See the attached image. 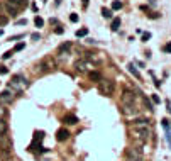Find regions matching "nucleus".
Masks as SVG:
<instances>
[{
	"label": "nucleus",
	"instance_id": "4c0bfd02",
	"mask_svg": "<svg viewBox=\"0 0 171 161\" xmlns=\"http://www.w3.org/2000/svg\"><path fill=\"white\" fill-rule=\"evenodd\" d=\"M83 3H85V5H87V3H88V0H83Z\"/></svg>",
	"mask_w": 171,
	"mask_h": 161
},
{
	"label": "nucleus",
	"instance_id": "e433bc0d",
	"mask_svg": "<svg viewBox=\"0 0 171 161\" xmlns=\"http://www.w3.org/2000/svg\"><path fill=\"white\" fill-rule=\"evenodd\" d=\"M9 161H20V160H15V158H10Z\"/></svg>",
	"mask_w": 171,
	"mask_h": 161
},
{
	"label": "nucleus",
	"instance_id": "6e6552de",
	"mask_svg": "<svg viewBox=\"0 0 171 161\" xmlns=\"http://www.w3.org/2000/svg\"><path fill=\"white\" fill-rule=\"evenodd\" d=\"M122 112H124L125 115H137V114H139V109L136 107V103H134V105H122Z\"/></svg>",
	"mask_w": 171,
	"mask_h": 161
},
{
	"label": "nucleus",
	"instance_id": "58836bf2",
	"mask_svg": "<svg viewBox=\"0 0 171 161\" xmlns=\"http://www.w3.org/2000/svg\"><path fill=\"white\" fill-rule=\"evenodd\" d=\"M2 34H3V31H2V29H0V36H2Z\"/></svg>",
	"mask_w": 171,
	"mask_h": 161
},
{
	"label": "nucleus",
	"instance_id": "412c9836",
	"mask_svg": "<svg viewBox=\"0 0 171 161\" xmlns=\"http://www.w3.org/2000/svg\"><path fill=\"white\" fill-rule=\"evenodd\" d=\"M112 9H114V10L122 9V2H119V0H114V2H112Z\"/></svg>",
	"mask_w": 171,
	"mask_h": 161
},
{
	"label": "nucleus",
	"instance_id": "7ed1b4c3",
	"mask_svg": "<svg viewBox=\"0 0 171 161\" xmlns=\"http://www.w3.org/2000/svg\"><path fill=\"white\" fill-rule=\"evenodd\" d=\"M124 154H125V158L129 161H142L144 160V156H142V151L139 149V148H125V151H124Z\"/></svg>",
	"mask_w": 171,
	"mask_h": 161
},
{
	"label": "nucleus",
	"instance_id": "4be33fe9",
	"mask_svg": "<svg viewBox=\"0 0 171 161\" xmlns=\"http://www.w3.org/2000/svg\"><path fill=\"white\" fill-rule=\"evenodd\" d=\"M87 34H88V31L87 29H78L76 31V37H85Z\"/></svg>",
	"mask_w": 171,
	"mask_h": 161
},
{
	"label": "nucleus",
	"instance_id": "f3484780",
	"mask_svg": "<svg viewBox=\"0 0 171 161\" xmlns=\"http://www.w3.org/2000/svg\"><path fill=\"white\" fill-rule=\"evenodd\" d=\"M7 12H9L12 17H15V15H17V7H14V5L7 3Z\"/></svg>",
	"mask_w": 171,
	"mask_h": 161
},
{
	"label": "nucleus",
	"instance_id": "bb28decb",
	"mask_svg": "<svg viewBox=\"0 0 171 161\" xmlns=\"http://www.w3.org/2000/svg\"><path fill=\"white\" fill-rule=\"evenodd\" d=\"M9 73V68L7 66H0V75H7Z\"/></svg>",
	"mask_w": 171,
	"mask_h": 161
},
{
	"label": "nucleus",
	"instance_id": "4468645a",
	"mask_svg": "<svg viewBox=\"0 0 171 161\" xmlns=\"http://www.w3.org/2000/svg\"><path fill=\"white\" fill-rule=\"evenodd\" d=\"M127 68H129V71H131L132 75H134V76H136V78H137V80H141V73H139V71H137V68H136V66H134V65H129V66H127Z\"/></svg>",
	"mask_w": 171,
	"mask_h": 161
},
{
	"label": "nucleus",
	"instance_id": "c9c22d12",
	"mask_svg": "<svg viewBox=\"0 0 171 161\" xmlns=\"http://www.w3.org/2000/svg\"><path fill=\"white\" fill-rule=\"evenodd\" d=\"M22 37V34H19V36H14V37H10V41H15V39H20Z\"/></svg>",
	"mask_w": 171,
	"mask_h": 161
},
{
	"label": "nucleus",
	"instance_id": "a211bd4d",
	"mask_svg": "<svg viewBox=\"0 0 171 161\" xmlns=\"http://www.w3.org/2000/svg\"><path fill=\"white\" fill-rule=\"evenodd\" d=\"M120 27V19L119 17H115V19L112 20V31H117Z\"/></svg>",
	"mask_w": 171,
	"mask_h": 161
},
{
	"label": "nucleus",
	"instance_id": "dca6fc26",
	"mask_svg": "<svg viewBox=\"0 0 171 161\" xmlns=\"http://www.w3.org/2000/svg\"><path fill=\"white\" fill-rule=\"evenodd\" d=\"M100 73L98 71H90V80L91 81H100Z\"/></svg>",
	"mask_w": 171,
	"mask_h": 161
},
{
	"label": "nucleus",
	"instance_id": "ddd939ff",
	"mask_svg": "<svg viewBox=\"0 0 171 161\" xmlns=\"http://www.w3.org/2000/svg\"><path fill=\"white\" fill-rule=\"evenodd\" d=\"M149 122H147V119H136V121L132 122V127H146Z\"/></svg>",
	"mask_w": 171,
	"mask_h": 161
},
{
	"label": "nucleus",
	"instance_id": "cd10ccee",
	"mask_svg": "<svg viewBox=\"0 0 171 161\" xmlns=\"http://www.w3.org/2000/svg\"><path fill=\"white\" fill-rule=\"evenodd\" d=\"M70 20H71V22H78V14H71Z\"/></svg>",
	"mask_w": 171,
	"mask_h": 161
},
{
	"label": "nucleus",
	"instance_id": "f704fd0d",
	"mask_svg": "<svg viewBox=\"0 0 171 161\" xmlns=\"http://www.w3.org/2000/svg\"><path fill=\"white\" fill-rule=\"evenodd\" d=\"M17 24H19V26H24V24H27V20H26V19H20V20H17Z\"/></svg>",
	"mask_w": 171,
	"mask_h": 161
},
{
	"label": "nucleus",
	"instance_id": "423d86ee",
	"mask_svg": "<svg viewBox=\"0 0 171 161\" xmlns=\"http://www.w3.org/2000/svg\"><path fill=\"white\" fill-rule=\"evenodd\" d=\"M136 103V95L131 90L122 92V105H134Z\"/></svg>",
	"mask_w": 171,
	"mask_h": 161
},
{
	"label": "nucleus",
	"instance_id": "20e7f679",
	"mask_svg": "<svg viewBox=\"0 0 171 161\" xmlns=\"http://www.w3.org/2000/svg\"><path fill=\"white\" fill-rule=\"evenodd\" d=\"M132 131H134V137L136 139H139V141H147L149 139V136H151V131H149V126H146V127H132Z\"/></svg>",
	"mask_w": 171,
	"mask_h": 161
},
{
	"label": "nucleus",
	"instance_id": "2eb2a0df",
	"mask_svg": "<svg viewBox=\"0 0 171 161\" xmlns=\"http://www.w3.org/2000/svg\"><path fill=\"white\" fill-rule=\"evenodd\" d=\"M70 49H71V42H63L60 48H58V53H64V51L68 53Z\"/></svg>",
	"mask_w": 171,
	"mask_h": 161
},
{
	"label": "nucleus",
	"instance_id": "b1692460",
	"mask_svg": "<svg viewBox=\"0 0 171 161\" xmlns=\"http://www.w3.org/2000/svg\"><path fill=\"white\" fill-rule=\"evenodd\" d=\"M10 5H14V7H20L22 3H24V0H9Z\"/></svg>",
	"mask_w": 171,
	"mask_h": 161
},
{
	"label": "nucleus",
	"instance_id": "a878e982",
	"mask_svg": "<svg viewBox=\"0 0 171 161\" xmlns=\"http://www.w3.org/2000/svg\"><path fill=\"white\" fill-rule=\"evenodd\" d=\"M24 46H26L24 42H19V44H17V46L14 48V51H22V49H24Z\"/></svg>",
	"mask_w": 171,
	"mask_h": 161
},
{
	"label": "nucleus",
	"instance_id": "72a5a7b5",
	"mask_svg": "<svg viewBox=\"0 0 171 161\" xmlns=\"http://www.w3.org/2000/svg\"><path fill=\"white\" fill-rule=\"evenodd\" d=\"M152 102H154V103H159V97H158V95H152Z\"/></svg>",
	"mask_w": 171,
	"mask_h": 161
},
{
	"label": "nucleus",
	"instance_id": "7c9ffc66",
	"mask_svg": "<svg viewBox=\"0 0 171 161\" xmlns=\"http://www.w3.org/2000/svg\"><path fill=\"white\" fill-rule=\"evenodd\" d=\"M12 54H14V51H7V53L3 54V60H9V58L12 56Z\"/></svg>",
	"mask_w": 171,
	"mask_h": 161
},
{
	"label": "nucleus",
	"instance_id": "aec40b11",
	"mask_svg": "<svg viewBox=\"0 0 171 161\" xmlns=\"http://www.w3.org/2000/svg\"><path fill=\"white\" fill-rule=\"evenodd\" d=\"M34 24H36L37 27H42V26H44V19H42V17H39V15H36V19H34Z\"/></svg>",
	"mask_w": 171,
	"mask_h": 161
},
{
	"label": "nucleus",
	"instance_id": "393cba45",
	"mask_svg": "<svg viewBox=\"0 0 171 161\" xmlns=\"http://www.w3.org/2000/svg\"><path fill=\"white\" fill-rule=\"evenodd\" d=\"M9 22V17H5V15H0V26H5Z\"/></svg>",
	"mask_w": 171,
	"mask_h": 161
},
{
	"label": "nucleus",
	"instance_id": "f03ea898",
	"mask_svg": "<svg viewBox=\"0 0 171 161\" xmlns=\"http://www.w3.org/2000/svg\"><path fill=\"white\" fill-rule=\"evenodd\" d=\"M56 66V61L53 60V58H46V60L39 61L37 65H36V68H34V71L37 73V75H44V73H48V71H51L53 68Z\"/></svg>",
	"mask_w": 171,
	"mask_h": 161
},
{
	"label": "nucleus",
	"instance_id": "c85d7f7f",
	"mask_svg": "<svg viewBox=\"0 0 171 161\" xmlns=\"http://www.w3.org/2000/svg\"><path fill=\"white\" fill-rule=\"evenodd\" d=\"M147 39H151V32H144L142 34V41H147Z\"/></svg>",
	"mask_w": 171,
	"mask_h": 161
},
{
	"label": "nucleus",
	"instance_id": "473e14b6",
	"mask_svg": "<svg viewBox=\"0 0 171 161\" xmlns=\"http://www.w3.org/2000/svg\"><path fill=\"white\" fill-rule=\"evenodd\" d=\"M54 32H56V34H63V32H64V29H63V27H56V29H54Z\"/></svg>",
	"mask_w": 171,
	"mask_h": 161
},
{
	"label": "nucleus",
	"instance_id": "f8f14e48",
	"mask_svg": "<svg viewBox=\"0 0 171 161\" xmlns=\"http://www.w3.org/2000/svg\"><path fill=\"white\" fill-rule=\"evenodd\" d=\"M9 132V124L5 122V119H0V136H5Z\"/></svg>",
	"mask_w": 171,
	"mask_h": 161
},
{
	"label": "nucleus",
	"instance_id": "9d476101",
	"mask_svg": "<svg viewBox=\"0 0 171 161\" xmlns=\"http://www.w3.org/2000/svg\"><path fill=\"white\" fill-rule=\"evenodd\" d=\"M63 122L68 124V126H76V124H78V117H76L75 114H66V115L63 117Z\"/></svg>",
	"mask_w": 171,
	"mask_h": 161
},
{
	"label": "nucleus",
	"instance_id": "6ab92c4d",
	"mask_svg": "<svg viewBox=\"0 0 171 161\" xmlns=\"http://www.w3.org/2000/svg\"><path fill=\"white\" fill-rule=\"evenodd\" d=\"M102 15L105 19H112V10L110 9H102Z\"/></svg>",
	"mask_w": 171,
	"mask_h": 161
},
{
	"label": "nucleus",
	"instance_id": "1a4fd4ad",
	"mask_svg": "<svg viewBox=\"0 0 171 161\" xmlns=\"http://www.w3.org/2000/svg\"><path fill=\"white\" fill-rule=\"evenodd\" d=\"M12 100H14V95H12L10 90H3L0 93V102L2 103H12Z\"/></svg>",
	"mask_w": 171,
	"mask_h": 161
},
{
	"label": "nucleus",
	"instance_id": "2f4dec72",
	"mask_svg": "<svg viewBox=\"0 0 171 161\" xmlns=\"http://www.w3.org/2000/svg\"><path fill=\"white\" fill-rule=\"evenodd\" d=\"M39 39H41V36L37 32H34V34H32V41H39Z\"/></svg>",
	"mask_w": 171,
	"mask_h": 161
},
{
	"label": "nucleus",
	"instance_id": "0eeeda50",
	"mask_svg": "<svg viewBox=\"0 0 171 161\" xmlns=\"http://www.w3.org/2000/svg\"><path fill=\"white\" fill-rule=\"evenodd\" d=\"M70 136L71 134H70V131H68L66 127H61V129L56 131V139H58L60 142H64L66 139H70Z\"/></svg>",
	"mask_w": 171,
	"mask_h": 161
},
{
	"label": "nucleus",
	"instance_id": "9b49d317",
	"mask_svg": "<svg viewBox=\"0 0 171 161\" xmlns=\"http://www.w3.org/2000/svg\"><path fill=\"white\" fill-rule=\"evenodd\" d=\"M87 66H88V65H87V60H80V61L75 63V70L78 71V73H85V71L88 70Z\"/></svg>",
	"mask_w": 171,
	"mask_h": 161
},
{
	"label": "nucleus",
	"instance_id": "39448f33",
	"mask_svg": "<svg viewBox=\"0 0 171 161\" xmlns=\"http://www.w3.org/2000/svg\"><path fill=\"white\" fill-rule=\"evenodd\" d=\"M26 85L27 87V80L22 76V75H14L12 76V81H10V88H15V90H20V87Z\"/></svg>",
	"mask_w": 171,
	"mask_h": 161
},
{
	"label": "nucleus",
	"instance_id": "5701e85b",
	"mask_svg": "<svg viewBox=\"0 0 171 161\" xmlns=\"http://www.w3.org/2000/svg\"><path fill=\"white\" fill-rule=\"evenodd\" d=\"M5 117H7V109L0 103V119H5Z\"/></svg>",
	"mask_w": 171,
	"mask_h": 161
},
{
	"label": "nucleus",
	"instance_id": "f257e3e1",
	"mask_svg": "<svg viewBox=\"0 0 171 161\" xmlns=\"http://www.w3.org/2000/svg\"><path fill=\"white\" fill-rule=\"evenodd\" d=\"M98 92L105 97H112L115 93V81L109 78H100L98 81Z\"/></svg>",
	"mask_w": 171,
	"mask_h": 161
},
{
	"label": "nucleus",
	"instance_id": "c756f323",
	"mask_svg": "<svg viewBox=\"0 0 171 161\" xmlns=\"http://www.w3.org/2000/svg\"><path fill=\"white\" fill-rule=\"evenodd\" d=\"M163 51H164V53H171V42H168V44L163 48Z\"/></svg>",
	"mask_w": 171,
	"mask_h": 161
}]
</instances>
